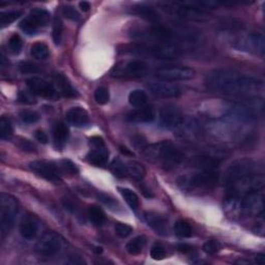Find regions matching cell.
<instances>
[{
  "mask_svg": "<svg viewBox=\"0 0 265 265\" xmlns=\"http://www.w3.org/2000/svg\"><path fill=\"white\" fill-rule=\"evenodd\" d=\"M19 70L22 74H37L40 72L39 66L29 61H22L19 64Z\"/></svg>",
  "mask_w": 265,
  "mask_h": 265,
  "instance_id": "f6af8a7d",
  "label": "cell"
},
{
  "mask_svg": "<svg viewBox=\"0 0 265 265\" xmlns=\"http://www.w3.org/2000/svg\"><path fill=\"white\" fill-rule=\"evenodd\" d=\"M70 264H83L84 263V260H83L80 256L77 255H72L70 257V260L68 261Z\"/></svg>",
  "mask_w": 265,
  "mask_h": 265,
  "instance_id": "f5cc1de1",
  "label": "cell"
},
{
  "mask_svg": "<svg viewBox=\"0 0 265 265\" xmlns=\"http://www.w3.org/2000/svg\"><path fill=\"white\" fill-rule=\"evenodd\" d=\"M9 48H10V51L13 54H19L22 50L23 47V42L22 39L19 35H17V33H14V35L9 39Z\"/></svg>",
  "mask_w": 265,
  "mask_h": 265,
  "instance_id": "8d00e7d4",
  "label": "cell"
},
{
  "mask_svg": "<svg viewBox=\"0 0 265 265\" xmlns=\"http://www.w3.org/2000/svg\"><path fill=\"white\" fill-rule=\"evenodd\" d=\"M62 33H63L62 20L60 19V17L56 16L53 20V28H52V38H53V42L56 46H59L61 44Z\"/></svg>",
  "mask_w": 265,
  "mask_h": 265,
  "instance_id": "836d02e7",
  "label": "cell"
},
{
  "mask_svg": "<svg viewBox=\"0 0 265 265\" xmlns=\"http://www.w3.org/2000/svg\"><path fill=\"white\" fill-rule=\"evenodd\" d=\"M69 136H70V131H69L68 125L62 121L57 122L53 130V137H54L55 144L58 147H62L66 142H68Z\"/></svg>",
  "mask_w": 265,
  "mask_h": 265,
  "instance_id": "4316f807",
  "label": "cell"
},
{
  "mask_svg": "<svg viewBox=\"0 0 265 265\" xmlns=\"http://www.w3.org/2000/svg\"><path fill=\"white\" fill-rule=\"evenodd\" d=\"M79 7H80L81 11H82V12H84V13H87V12H89V10L91 9V6H90V4H89V3H87V2H81V3L79 4Z\"/></svg>",
  "mask_w": 265,
  "mask_h": 265,
  "instance_id": "db71d44e",
  "label": "cell"
},
{
  "mask_svg": "<svg viewBox=\"0 0 265 265\" xmlns=\"http://www.w3.org/2000/svg\"><path fill=\"white\" fill-rule=\"evenodd\" d=\"M235 47L241 51H246L255 55L263 56L265 52V40L262 33L250 32L247 36L237 39Z\"/></svg>",
  "mask_w": 265,
  "mask_h": 265,
  "instance_id": "9a60e30c",
  "label": "cell"
},
{
  "mask_svg": "<svg viewBox=\"0 0 265 265\" xmlns=\"http://www.w3.org/2000/svg\"><path fill=\"white\" fill-rule=\"evenodd\" d=\"M94 99L98 105H105L109 102L110 93L106 87H98L94 91Z\"/></svg>",
  "mask_w": 265,
  "mask_h": 265,
  "instance_id": "f35d334b",
  "label": "cell"
},
{
  "mask_svg": "<svg viewBox=\"0 0 265 265\" xmlns=\"http://www.w3.org/2000/svg\"><path fill=\"white\" fill-rule=\"evenodd\" d=\"M145 245H146V237L143 235H139L130 239L126 243L125 248L129 255H138L143 251Z\"/></svg>",
  "mask_w": 265,
  "mask_h": 265,
  "instance_id": "f546056e",
  "label": "cell"
},
{
  "mask_svg": "<svg viewBox=\"0 0 265 265\" xmlns=\"http://www.w3.org/2000/svg\"><path fill=\"white\" fill-rule=\"evenodd\" d=\"M128 35L131 40L139 44L148 45H178V42L193 43L196 35L190 29L174 30L169 26L162 24H153L149 26H132Z\"/></svg>",
  "mask_w": 265,
  "mask_h": 265,
  "instance_id": "7a4b0ae2",
  "label": "cell"
},
{
  "mask_svg": "<svg viewBox=\"0 0 265 265\" xmlns=\"http://www.w3.org/2000/svg\"><path fill=\"white\" fill-rule=\"evenodd\" d=\"M174 232L179 238H190L193 236V228L185 220H178L174 225Z\"/></svg>",
  "mask_w": 265,
  "mask_h": 265,
  "instance_id": "1f68e13d",
  "label": "cell"
},
{
  "mask_svg": "<svg viewBox=\"0 0 265 265\" xmlns=\"http://www.w3.org/2000/svg\"><path fill=\"white\" fill-rule=\"evenodd\" d=\"M149 73V65L142 59L121 61L114 65L111 76L117 79H136L145 77Z\"/></svg>",
  "mask_w": 265,
  "mask_h": 265,
  "instance_id": "ba28073f",
  "label": "cell"
},
{
  "mask_svg": "<svg viewBox=\"0 0 265 265\" xmlns=\"http://www.w3.org/2000/svg\"><path fill=\"white\" fill-rule=\"evenodd\" d=\"M31 171L38 174L39 176L45 178L48 181L60 184L62 180V171L58 164L48 162V161H33L29 164Z\"/></svg>",
  "mask_w": 265,
  "mask_h": 265,
  "instance_id": "5bb4252c",
  "label": "cell"
},
{
  "mask_svg": "<svg viewBox=\"0 0 265 265\" xmlns=\"http://www.w3.org/2000/svg\"><path fill=\"white\" fill-rule=\"evenodd\" d=\"M144 219L148 226L151 227L157 234L166 236L169 233V223L166 217L157 212H145Z\"/></svg>",
  "mask_w": 265,
  "mask_h": 265,
  "instance_id": "ffe728a7",
  "label": "cell"
},
{
  "mask_svg": "<svg viewBox=\"0 0 265 265\" xmlns=\"http://www.w3.org/2000/svg\"><path fill=\"white\" fill-rule=\"evenodd\" d=\"M148 89L154 95L163 98L178 97L182 93V90L178 85L166 81L153 82L148 85Z\"/></svg>",
  "mask_w": 265,
  "mask_h": 265,
  "instance_id": "ac0fdd59",
  "label": "cell"
},
{
  "mask_svg": "<svg viewBox=\"0 0 265 265\" xmlns=\"http://www.w3.org/2000/svg\"><path fill=\"white\" fill-rule=\"evenodd\" d=\"M131 13L153 24H161V15L152 7H148L146 5H138L131 8Z\"/></svg>",
  "mask_w": 265,
  "mask_h": 265,
  "instance_id": "603a6c76",
  "label": "cell"
},
{
  "mask_svg": "<svg viewBox=\"0 0 265 265\" xmlns=\"http://www.w3.org/2000/svg\"><path fill=\"white\" fill-rule=\"evenodd\" d=\"M20 118L23 122L30 124V123L38 122L40 120V115L35 111L24 110L20 113Z\"/></svg>",
  "mask_w": 265,
  "mask_h": 265,
  "instance_id": "b9f144b4",
  "label": "cell"
},
{
  "mask_svg": "<svg viewBox=\"0 0 265 265\" xmlns=\"http://www.w3.org/2000/svg\"><path fill=\"white\" fill-rule=\"evenodd\" d=\"M13 132L14 129L11 120L6 116H3L0 118V137L3 140H9L13 136Z\"/></svg>",
  "mask_w": 265,
  "mask_h": 265,
  "instance_id": "e575fe53",
  "label": "cell"
},
{
  "mask_svg": "<svg viewBox=\"0 0 265 265\" xmlns=\"http://www.w3.org/2000/svg\"><path fill=\"white\" fill-rule=\"evenodd\" d=\"M144 157L165 169H175L187 160V155L170 141H161L143 149Z\"/></svg>",
  "mask_w": 265,
  "mask_h": 265,
  "instance_id": "3957f363",
  "label": "cell"
},
{
  "mask_svg": "<svg viewBox=\"0 0 265 265\" xmlns=\"http://www.w3.org/2000/svg\"><path fill=\"white\" fill-rule=\"evenodd\" d=\"M145 173V168L138 162H124V177H129L136 181H141L144 178Z\"/></svg>",
  "mask_w": 265,
  "mask_h": 265,
  "instance_id": "484cf974",
  "label": "cell"
},
{
  "mask_svg": "<svg viewBox=\"0 0 265 265\" xmlns=\"http://www.w3.org/2000/svg\"><path fill=\"white\" fill-rule=\"evenodd\" d=\"M54 81H55V84L57 87V91L60 94H62L63 96L73 98V97H77L79 95L78 91L74 88V86L72 85V83L69 80V78L64 76L63 74H61V73L56 74L54 77Z\"/></svg>",
  "mask_w": 265,
  "mask_h": 265,
  "instance_id": "cb8c5ba5",
  "label": "cell"
},
{
  "mask_svg": "<svg viewBox=\"0 0 265 265\" xmlns=\"http://www.w3.org/2000/svg\"><path fill=\"white\" fill-rule=\"evenodd\" d=\"M97 197H98V200L99 201H102L104 204L108 205L109 207H115V205L117 204V202H116L115 199L113 197L107 195V194L101 193V194H98Z\"/></svg>",
  "mask_w": 265,
  "mask_h": 265,
  "instance_id": "7dc6e473",
  "label": "cell"
},
{
  "mask_svg": "<svg viewBox=\"0 0 265 265\" xmlns=\"http://www.w3.org/2000/svg\"><path fill=\"white\" fill-rule=\"evenodd\" d=\"M178 250H179V252H181V253L188 254V253H191V252L193 251V247H192L190 244L182 243V244H179V245H178Z\"/></svg>",
  "mask_w": 265,
  "mask_h": 265,
  "instance_id": "816d5d0a",
  "label": "cell"
},
{
  "mask_svg": "<svg viewBox=\"0 0 265 265\" xmlns=\"http://www.w3.org/2000/svg\"><path fill=\"white\" fill-rule=\"evenodd\" d=\"M35 137H36V139H37L39 142H41V143H43V144H47L48 141H49V138H48L47 134H46V132H45L44 130H42V129H39V130L36 131Z\"/></svg>",
  "mask_w": 265,
  "mask_h": 265,
  "instance_id": "681fc988",
  "label": "cell"
},
{
  "mask_svg": "<svg viewBox=\"0 0 265 265\" xmlns=\"http://www.w3.org/2000/svg\"><path fill=\"white\" fill-rule=\"evenodd\" d=\"M224 156L218 149H206L204 152H199L198 154L191 156L189 164L195 168L200 170H215L221 165Z\"/></svg>",
  "mask_w": 265,
  "mask_h": 265,
  "instance_id": "9c48e42d",
  "label": "cell"
},
{
  "mask_svg": "<svg viewBox=\"0 0 265 265\" xmlns=\"http://www.w3.org/2000/svg\"><path fill=\"white\" fill-rule=\"evenodd\" d=\"M27 86L33 94H37L45 98H56L58 95V91L54 87V85L42 78L33 77L28 79Z\"/></svg>",
  "mask_w": 265,
  "mask_h": 265,
  "instance_id": "e0dca14e",
  "label": "cell"
},
{
  "mask_svg": "<svg viewBox=\"0 0 265 265\" xmlns=\"http://www.w3.org/2000/svg\"><path fill=\"white\" fill-rule=\"evenodd\" d=\"M50 17L51 16L48 11L36 8L31 10L26 18L20 22V28L27 35H35L41 27L48 25Z\"/></svg>",
  "mask_w": 265,
  "mask_h": 265,
  "instance_id": "7c38bea8",
  "label": "cell"
},
{
  "mask_svg": "<svg viewBox=\"0 0 265 265\" xmlns=\"http://www.w3.org/2000/svg\"><path fill=\"white\" fill-rule=\"evenodd\" d=\"M90 144L93 147H105L106 146L103 138L98 137V136H94V137L90 138Z\"/></svg>",
  "mask_w": 265,
  "mask_h": 265,
  "instance_id": "f907efd6",
  "label": "cell"
},
{
  "mask_svg": "<svg viewBox=\"0 0 265 265\" xmlns=\"http://www.w3.org/2000/svg\"><path fill=\"white\" fill-rule=\"evenodd\" d=\"M18 98L19 101L23 104H26V105H32V104H36V98L35 96H33V93L29 90V91H26V90H21L19 92V95H18Z\"/></svg>",
  "mask_w": 265,
  "mask_h": 265,
  "instance_id": "bcb514c9",
  "label": "cell"
},
{
  "mask_svg": "<svg viewBox=\"0 0 265 265\" xmlns=\"http://www.w3.org/2000/svg\"><path fill=\"white\" fill-rule=\"evenodd\" d=\"M22 16V13L19 11H9V12H3L0 14V24L2 27H6L13 22H15L19 17Z\"/></svg>",
  "mask_w": 265,
  "mask_h": 265,
  "instance_id": "d590c367",
  "label": "cell"
},
{
  "mask_svg": "<svg viewBox=\"0 0 265 265\" xmlns=\"http://www.w3.org/2000/svg\"><path fill=\"white\" fill-rule=\"evenodd\" d=\"M255 173H257V166L254 161L248 159L237 160L233 164H231V166L226 171L224 178L225 186L237 179Z\"/></svg>",
  "mask_w": 265,
  "mask_h": 265,
  "instance_id": "30bf717a",
  "label": "cell"
},
{
  "mask_svg": "<svg viewBox=\"0 0 265 265\" xmlns=\"http://www.w3.org/2000/svg\"><path fill=\"white\" fill-rule=\"evenodd\" d=\"M18 209V202L15 197L6 193L0 195V234L3 240L13 229Z\"/></svg>",
  "mask_w": 265,
  "mask_h": 265,
  "instance_id": "52a82bcc",
  "label": "cell"
},
{
  "mask_svg": "<svg viewBox=\"0 0 265 265\" xmlns=\"http://www.w3.org/2000/svg\"><path fill=\"white\" fill-rule=\"evenodd\" d=\"M40 231V221L35 214L27 213L20 223V233L26 240L35 239Z\"/></svg>",
  "mask_w": 265,
  "mask_h": 265,
  "instance_id": "d6986e66",
  "label": "cell"
},
{
  "mask_svg": "<svg viewBox=\"0 0 265 265\" xmlns=\"http://www.w3.org/2000/svg\"><path fill=\"white\" fill-rule=\"evenodd\" d=\"M159 119L163 127L177 129L184 122L185 116L177 106L173 104H167L160 109Z\"/></svg>",
  "mask_w": 265,
  "mask_h": 265,
  "instance_id": "2e32d148",
  "label": "cell"
},
{
  "mask_svg": "<svg viewBox=\"0 0 265 265\" xmlns=\"http://www.w3.org/2000/svg\"><path fill=\"white\" fill-rule=\"evenodd\" d=\"M126 118L128 121L136 123L152 122L156 118V109L153 106H144L130 112Z\"/></svg>",
  "mask_w": 265,
  "mask_h": 265,
  "instance_id": "44dd1931",
  "label": "cell"
},
{
  "mask_svg": "<svg viewBox=\"0 0 265 265\" xmlns=\"http://www.w3.org/2000/svg\"><path fill=\"white\" fill-rule=\"evenodd\" d=\"M114 229H115V233L117 234L120 238L128 237L132 233V231H134L132 227L124 223H116Z\"/></svg>",
  "mask_w": 265,
  "mask_h": 265,
  "instance_id": "ab89813d",
  "label": "cell"
},
{
  "mask_svg": "<svg viewBox=\"0 0 265 265\" xmlns=\"http://www.w3.org/2000/svg\"><path fill=\"white\" fill-rule=\"evenodd\" d=\"M221 247H222V245H221L220 241L217 239H209L206 242H204V244L202 246L203 251L208 255L217 254L218 252L221 251Z\"/></svg>",
  "mask_w": 265,
  "mask_h": 265,
  "instance_id": "74e56055",
  "label": "cell"
},
{
  "mask_svg": "<svg viewBox=\"0 0 265 265\" xmlns=\"http://www.w3.org/2000/svg\"><path fill=\"white\" fill-rule=\"evenodd\" d=\"M109 160V152L105 147H93L92 151L87 155V161L96 166V167H105Z\"/></svg>",
  "mask_w": 265,
  "mask_h": 265,
  "instance_id": "d4e9b609",
  "label": "cell"
},
{
  "mask_svg": "<svg viewBox=\"0 0 265 265\" xmlns=\"http://www.w3.org/2000/svg\"><path fill=\"white\" fill-rule=\"evenodd\" d=\"M58 165H59V167L63 173H69L72 175H76L79 172L77 166L70 160H62L59 162Z\"/></svg>",
  "mask_w": 265,
  "mask_h": 265,
  "instance_id": "60d3db41",
  "label": "cell"
},
{
  "mask_svg": "<svg viewBox=\"0 0 265 265\" xmlns=\"http://www.w3.org/2000/svg\"><path fill=\"white\" fill-rule=\"evenodd\" d=\"M208 89L227 95L254 97L263 89V82L253 76H248L231 70H215L205 78Z\"/></svg>",
  "mask_w": 265,
  "mask_h": 265,
  "instance_id": "6da1fadb",
  "label": "cell"
},
{
  "mask_svg": "<svg viewBox=\"0 0 265 265\" xmlns=\"http://www.w3.org/2000/svg\"><path fill=\"white\" fill-rule=\"evenodd\" d=\"M196 75L194 69L189 68V66H179V65H171L165 66L156 71L155 76L161 80L166 82H178V81H188L192 80Z\"/></svg>",
  "mask_w": 265,
  "mask_h": 265,
  "instance_id": "4fadbf2b",
  "label": "cell"
},
{
  "mask_svg": "<svg viewBox=\"0 0 265 265\" xmlns=\"http://www.w3.org/2000/svg\"><path fill=\"white\" fill-rule=\"evenodd\" d=\"M148 102V95L142 89L131 90L128 94V103L135 108H141L146 106Z\"/></svg>",
  "mask_w": 265,
  "mask_h": 265,
  "instance_id": "83f0119b",
  "label": "cell"
},
{
  "mask_svg": "<svg viewBox=\"0 0 265 265\" xmlns=\"http://www.w3.org/2000/svg\"><path fill=\"white\" fill-rule=\"evenodd\" d=\"M30 54L33 58H36L38 60H45L50 55V50L46 44L42 42H38L31 46Z\"/></svg>",
  "mask_w": 265,
  "mask_h": 265,
  "instance_id": "d6a6232c",
  "label": "cell"
},
{
  "mask_svg": "<svg viewBox=\"0 0 265 265\" xmlns=\"http://www.w3.org/2000/svg\"><path fill=\"white\" fill-rule=\"evenodd\" d=\"M62 238L55 231H47L36 244L37 252L44 257H53L61 250Z\"/></svg>",
  "mask_w": 265,
  "mask_h": 265,
  "instance_id": "8fae6325",
  "label": "cell"
},
{
  "mask_svg": "<svg viewBox=\"0 0 265 265\" xmlns=\"http://www.w3.org/2000/svg\"><path fill=\"white\" fill-rule=\"evenodd\" d=\"M19 147L22 149L24 152H28V153H33L36 151V146L33 143H31L29 140L27 139H21L18 143Z\"/></svg>",
  "mask_w": 265,
  "mask_h": 265,
  "instance_id": "c3c4849f",
  "label": "cell"
},
{
  "mask_svg": "<svg viewBox=\"0 0 265 265\" xmlns=\"http://www.w3.org/2000/svg\"><path fill=\"white\" fill-rule=\"evenodd\" d=\"M66 120L69 121L74 126L82 127L88 124L89 122V115L87 111L82 107H73L65 114Z\"/></svg>",
  "mask_w": 265,
  "mask_h": 265,
  "instance_id": "7402d4cb",
  "label": "cell"
},
{
  "mask_svg": "<svg viewBox=\"0 0 265 265\" xmlns=\"http://www.w3.org/2000/svg\"><path fill=\"white\" fill-rule=\"evenodd\" d=\"M151 257L154 260H163L166 257V250H165V246L161 243H155L152 248H151Z\"/></svg>",
  "mask_w": 265,
  "mask_h": 265,
  "instance_id": "7bdbcfd3",
  "label": "cell"
},
{
  "mask_svg": "<svg viewBox=\"0 0 265 265\" xmlns=\"http://www.w3.org/2000/svg\"><path fill=\"white\" fill-rule=\"evenodd\" d=\"M88 218L95 226H103L107 221L104 210L97 205H90L88 207Z\"/></svg>",
  "mask_w": 265,
  "mask_h": 265,
  "instance_id": "f1b7e54d",
  "label": "cell"
},
{
  "mask_svg": "<svg viewBox=\"0 0 265 265\" xmlns=\"http://www.w3.org/2000/svg\"><path fill=\"white\" fill-rule=\"evenodd\" d=\"M124 52L138 57H152L155 59H175L184 53V49L179 45H148L132 44L124 49Z\"/></svg>",
  "mask_w": 265,
  "mask_h": 265,
  "instance_id": "5b68a950",
  "label": "cell"
},
{
  "mask_svg": "<svg viewBox=\"0 0 265 265\" xmlns=\"http://www.w3.org/2000/svg\"><path fill=\"white\" fill-rule=\"evenodd\" d=\"M118 191L121 194L122 198L125 200V202L127 203V205L132 210H137L139 208L140 200H139L138 195L134 191H131L130 189H127V188H118Z\"/></svg>",
  "mask_w": 265,
  "mask_h": 265,
  "instance_id": "4dcf8cb0",
  "label": "cell"
},
{
  "mask_svg": "<svg viewBox=\"0 0 265 265\" xmlns=\"http://www.w3.org/2000/svg\"><path fill=\"white\" fill-rule=\"evenodd\" d=\"M220 180L215 170H200L199 172L184 175L178 178L177 185L181 191L193 195H202L212 191Z\"/></svg>",
  "mask_w": 265,
  "mask_h": 265,
  "instance_id": "277c9868",
  "label": "cell"
},
{
  "mask_svg": "<svg viewBox=\"0 0 265 265\" xmlns=\"http://www.w3.org/2000/svg\"><path fill=\"white\" fill-rule=\"evenodd\" d=\"M162 8L167 11L169 14L174 15L180 19L193 22H206L211 19V14L207 11L197 9L187 5L185 2H174V3H161L159 4Z\"/></svg>",
  "mask_w": 265,
  "mask_h": 265,
  "instance_id": "8992f818",
  "label": "cell"
},
{
  "mask_svg": "<svg viewBox=\"0 0 265 265\" xmlns=\"http://www.w3.org/2000/svg\"><path fill=\"white\" fill-rule=\"evenodd\" d=\"M62 13H63V16L65 17L66 19L75 21V22L79 21L80 18H81L79 12L74 7H72V6H65V7H63Z\"/></svg>",
  "mask_w": 265,
  "mask_h": 265,
  "instance_id": "ee69618b",
  "label": "cell"
}]
</instances>
